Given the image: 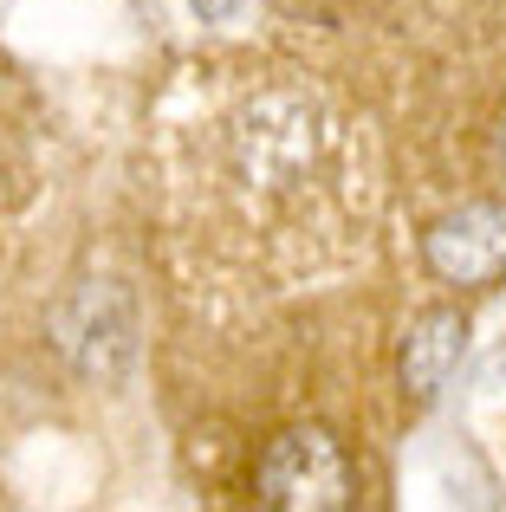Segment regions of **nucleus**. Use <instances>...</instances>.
<instances>
[{
    "mask_svg": "<svg viewBox=\"0 0 506 512\" xmlns=\"http://www.w3.org/2000/svg\"><path fill=\"white\" fill-rule=\"evenodd\" d=\"M253 487H260V506L279 512H338L351 506V454L331 428H286L266 441Z\"/></svg>",
    "mask_w": 506,
    "mask_h": 512,
    "instance_id": "nucleus-1",
    "label": "nucleus"
},
{
    "mask_svg": "<svg viewBox=\"0 0 506 512\" xmlns=\"http://www.w3.org/2000/svg\"><path fill=\"white\" fill-rule=\"evenodd\" d=\"M422 260L442 286H494L506 279V208L500 201H461L422 234Z\"/></svg>",
    "mask_w": 506,
    "mask_h": 512,
    "instance_id": "nucleus-2",
    "label": "nucleus"
},
{
    "mask_svg": "<svg viewBox=\"0 0 506 512\" xmlns=\"http://www.w3.org/2000/svg\"><path fill=\"white\" fill-rule=\"evenodd\" d=\"M234 156H241L247 175H260L266 188H286L292 175L312 163V130H305V111L292 98H260L234 130Z\"/></svg>",
    "mask_w": 506,
    "mask_h": 512,
    "instance_id": "nucleus-3",
    "label": "nucleus"
},
{
    "mask_svg": "<svg viewBox=\"0 0 506 512\" xmlns=\"http://www.w3.org/2000/svg\"><path fill=\"white\" fill-rule=\"evenodd\" d=\"M461 350H468V318L461 312H422L403 338V389L409 396L448 389V376L461 370Z\"/></svg>",
    "mask_w": 506,
    "mask_h": 512,
    "instance_id": "nucleus-4",
    "label": "nucleus"
},
{
    "mask_svg": "<svg viewBox=\"0 0 506 512\" xmlns=\"http://www.w3.org/2000/svg\"><path fill=\"white\" fill-rule=\"evenodd\" d=\"M195 7H202V13H228L234 0H195Z\"/></svg>",
    "mask_w": 506,
    "mask_h": 512,
    "instance_id": "nucleus-5",
    "label": "nucleus"
}]
</instances>
